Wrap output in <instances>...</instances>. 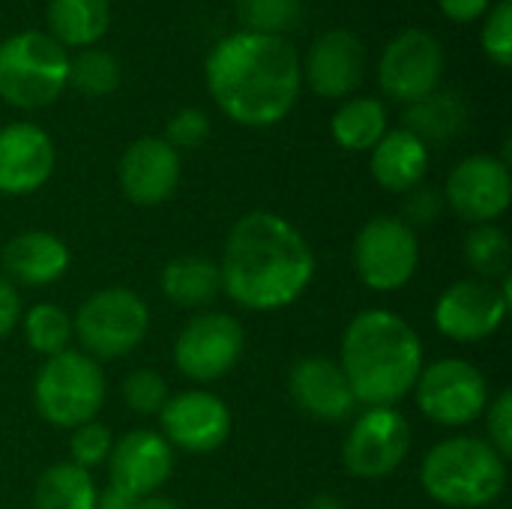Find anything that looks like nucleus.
<instances>
[{
    "label": "nucleus",
    "mask_w": 512,
    "mask_h": 509,
    "mask_svg": "<svg viewBox=\"0 0 512 509\" xmlns=\"http://www.w3.org/2000/svg\"><path fill=\"white\" fill-rule=\"evenodd\" d=\"M222 291L243 309L273 312L291 306L315 279L306 237L279 213L255 210L237 219L219 264Z\"/></svg>",
    "instance_id": "obj_1"
},
{
    "label": "nucleus",
    "mask_w": 512,
    "mask_h": 509,
    "mask_svg": "<svg viewBox=\"0 0 512 509\" xmlns=\"http://www.w3.org/2000/svg\"><path fill=\"white\" fill-rule=\"evenodd\" d=\"M207 87L216 105L243 126H273L300 96V57L282 36L240 30L207 54Z\"/></svg>",
    "instance_id": "obj_2"
},
{
    "label": "nucleus",
    "mask_w": 512,
    "mask_h": 509,
    "mask_svg": "<svg viewBox=\"0 0 512 509\" xmlns=\"http://www.w3.org/2000/svg\"><path fill=\"white\" fill-rule=\"evenodd\" d=\"M354 396L366 408L396 405L423 372V342L417 330L390 309H366L351 318L339 360Z\"/></svg>",
    "instance_id": "obj_3"
},
{
    "label": "nucleus",
    "mask_w": 512,
    "mask_h": 509,
    "mask_svg": "<svg viewBox=\"0 0 512 509\" xmlns=\"http://www.w3.org/2000/svg\"><path fill=\"white\" fill-rule=\"evenodd\" d=\"M420 483L441 507H489L507 486V459L486 438L456 435L426 453Z\"/></svg>",
    "instance_id": "obj_4"
},
{
    "label": "nucleus",
    "mask_w": 512,
    "mask_h": 509,
    "mask_svg": "<svg viewBox=\"0 0 512 509\" xmlns=\"http://www.w3.org/2000/svg\"><path fill=\"white\" fill-rule=\"evenodd\" d=\"M33 402L45 423L57 429H78L93 423L105 405V372L84 351H60L45 357L33 381Z\"/></svg>",
    "instance_id": "obj_5"
},
{
    "label": "nucleus",
    "mask_w": 512,
    "mask_h": 509,
    "mask_svg": "<svg viewBox=\"0 0 512 509\" xmlns=\"http://www.w3.org/2000/svg\"><path fill=\"white\" fill-rule=\"evenodd\" d=\"M69 84V54L39 30H21L0 42V99L15 108L51 105Z\"/></svg>",
    "instance_id": "obj_6"
},
{
    "label": "nucleus",
    "mask_w": 512,
    "mask_h": 509,
    "mask_svg": "<svg viewBox=\"0 0 512 509\" xmlns=\"http://www.w3.org/2000/svg\"><path fill=\"white\" fill-rule=\"evenodd\" d=\"M147 330V303L129 288H102L90 294L72 318L75 339L96 363L132 354L144 342Z\"/></svg>",
    "instance_id": "obj_7"
},
{
    "label": "nucleus",
    "mask_w": 512,
    "mask_h": 509,
    "mask_svg": "<svg viewBox=\"0 0 512 509\" xmlns=\"http://www.w3.org/2000/svg\"><path fill=\"white\" fill-rule=\"evenodd\" d=\"M420 267L417 231L396 216L369 219L354 240V270L369 291L390 294L405 288Z\"/></svg>",
    "instance_id": "obj_8"
},
{
    "label": "nucleus",
    "mask_w": 512,
    "mask_h": 509,
    "mask_svg": "<svg viewBox=\"0 0 512 509\" xmlns=\"http://www.w3.org/2000/svg\"><path fill=\"white\" fill-rule=\"evenodd\" d=\"M414 390L423 417L447 429L480 420L489 405L486 375L462 357H444L423 366Z\"/></svg>",
    "instance_id": "obj_9"
},
{
    "label": "nucleus",
    "mask_w": 512,
    "mask_h": 509,
    "mask_svg": "<svg viewBox=\"0 0 512 509\" xmlns=\"http://www.w3.org/2000/svg\"><path fill=\"white\" fill-rule=\"evenodd\" d=\"M408 453H411L408 420L396 408L378 405V408H366L354 420L342 447V465L357 480H384L402 468Z\"/></svg>",
    "instance_id": "obj_10"
},
{
    "label": "nucleus",
    "mask_w": 512,
    "mask_h": 509,
    "mask_svg": "<svg viewBox=\"0 0 512 509\" xmlns=\"http://www.w3.org/2000/svg\"><path fill=\"white\" fill-rule=\"evenodd\" d=\"M510 276L504 282L459 279L435 303V327L453 342H480L498 333L510 312Z\"/></svg>",
    "instance_id": "obj_11"
},
{
    "label": "nucleus",
    "mask_w": 512,
    "mask_h": 509,
    "mask_svg": "<svg viewBox=\"0 0 512 509\" xmlns=\"http://www.w3.org/2000/svg\"><path fill=\"white\" fill-rule=\"evenodd\" d=\"M243 348L246 333L237 318L225 312H201L180 330L174 342V363L189 381L210 384L240 363Z\"/></svg>",
    "instance_id": "obj_12"
},
{
    "label": "nucleus",
    "mask_w": 512,
    "mask_h": 509,
    "mask_svg": "<svg viewBox=\"0 0 512 509\" xmlns=\"http://www.w3.org/2000/svg\"><path fill=\"white\" fill-rule=\"evenodd\" d=\"M441 75H444V48L429 30L420 27L402 30L396 39H390L378 63L381 90L405 105L435 93Z\"/></svg>",
    "instance_id": "obj_13"
},
{
    "label": "nucleus",
    "mask_w": 512,
    "mask_h": 509,
    "mask_svg": "<svg viewBox=\"0 0 512 509\" xmlns=\"http://www.w3.org/2000/svg\"><path fill=\"white\" fill-rule=\"evenodd\" d=\"M444 195L450 210L471 225H489L501 219L512 201L507 159L486 156V153L462 159L450 171Z\"/></svg>",
    "instance_id": "obj_14"
},
{
    "label": "nucleus",
    "mask_w": 512,
    "mask_h": 509,
    "mask_svg": "<svg viewBox=\"0 0 512 509\" xmlns=\"http://www.w3.org/2000/svg\"><path fill=\"white\" fill-rule=\"evenodd\" d=\"M159 426L171 447L186 453H213L231 435V411L216 393L186 390L168 396L165 408L159 411Z\"/></svg>",
    "instance_id": "obj_15"
},
{
    "label": "nucleus",
    "mask_w": 512,
    "mask_h": 509,
    "mask_svg": "<svg viewBox=\"0 0 512 509\" xmlns=\"http://www.w3.org/2000/svg\"><path fill=\"white\" fill-rule=\"evenodd\" d=\"M108 471L114 486L135 498H150L174 474V447L153 429L126 432L111 447Z\"/></svg>",
    "instance_id": "obj_16"
},
{
    "label": "nucleus",
    "mask_w": 512,
    "mask_h": 509,
    "mask_svg": "<svg viewBox=\"0 0 512 509\" xmlns=\"http://www.w3.org/2000/svg\"><path fill=\"white\" fill-rule=\"evenodd\" d=\"M288 390L294 405L321 423H342L354 417L357 396L339 366V360L330 357H303L294 363L288 375Z\"/></svg>",
    "instance_id": "obj_17"
},
{
    "label": "nucleus",
    "mask_w": 512,
    "mask_h": 509,
    "mask_svg": "<svg viewBox=\"0 0 512 509\" xmlns=\"http://www.w3.org/2000/svg\"><path fill=\"white\" fill-rule=\"evenodd\" d=\"M180 153L165 138H138L120 156V189L138 207L165 204L180 183Z\"/></svg>",
    "instance_id": "obj_18"
},
{
    "label": "nucleus",
    "mask_w": 512,
    "mask_h": 509,
    "mask_svg": "<svg viewBox=\"0 0 512 509\" xmlns=\"http://www.w3.org/2000/svg\"><path fill=\"white\" fill-rule=\"evenodd\" d=\"M363 69H366L363 42L357 33L342 30V27L318 36L312 42L306 60L300 63V72H306L309 87L327 99L354 93L363 81Z\"/></svg>",
    "instance_id": "obj_19"
},
{
    "label": "nucleus",
    "mask_w": 512,
    "mask_h": 509,
    "mask_svg": "<svg viewBox=\"0 0 512 509\" xmlns=\"http://www.w3.org/2000/svg\"><path fill=\"white\" fill-rule=\"evenodd\" d=\"M54 144L33 123H9L0 129V192L30 195L54 171Z\"/></svg>",
    "instance_id": "obj_20"
},
{
    "label": "nucleus",
    "mask_w": 512,
    "mask_h": 509,
    "mask_svg": "<svg viewBox=\"0 0 512 509\" xmlns=\"http://www.w3.org/2000/svg\"><path fill=\"white\" fill-rule=\"evenodd\" d=\"M369 168L381 189L405 195L423 183L429 171V147L408 129L384 132V138L372 147Z\"/></svg>",
    "instance_id": "obj_21"
},
{
    "label": "nucleus",
    "mask_w": 512,
    "mask_h": 509,
    "mask_svg": "<svg viewBox=\"0 0 512 509\" xmlns=\"http://www.w3.org/2000/svg\"><path fill=\"white\" fill-rule=\"evenodd\" d=\"M3 267L21 285H51L69 270V249L51 231H24L6 243Z\"/></svg>",
    "instance_id": "obj_22"
},
{
    "label": "nucleus",
    "mask_w": 512,
    "mask_h": 509,
    "mask_svg": "<svg viewBox=\"0 0 512 509\" xmlns=\"http://www.w3.org/2000/svg\"><path fill=\"white\" fill-rule=\"evenodd\" d=\"M162 294L183 309H201L222 291L219 264L207 255H177L162 267Z\"/></svg>",
    "instance_id": "obj_23"
},
{
    "label": "nucleus",
    "mask_w": 512,
    "mask_h": 509,
    "mask_svg": "<svg viewBox=\"0 0 512 509\" xmlns=\"http://www.w3.org/2000/svg\"><path fill=\"white\" fill-rule=\"evenodd\" d=\"M468 126V102L453 90H435L405 111V129L417 135L423 144L429 141H453Z\"/></svg>",
    "instance_id": "obj_24"
},
{
    "label": "nucleus",
    "mask_w": 512,
    "mask_h": 509,
    "mask_svg": "<svg viewBox=\"0 0 512 509\" xmlns=\"http://www.w3.org/2000/svg\"><path fill=\"white\" fill-rule=\"evenodd\" d=\"M111 24L108 0H48V27L60 45H90Z\"/></svg>",
    "instance_id": "obj_25"
},
{
    "label": "nucleus",
    "mask_w": 512,
    "mask_h": 509,
    "mask_svg": "<svg viewBox=\"0 0 512 509\" xmlns=\"http://www.w3.org/2000/svg\"><path fill=\"white\" fill-rule=\"evenodd\" d=\"M96 483L90 471L57 462L42 471L33 489V507L36 509H96Z\"/></svg>",
    "instance_id": "obj_26"
},
{
    "label": "nucleus",
    "mask_w": 512,
    "mask_h": 509,
    "mask_svg": "<svg viewBox=\"0 0 512 509\" xmlns=\"http://www.w3.org/2000/svg\"><path fill=\"white\" fill-rule=\"evenodd\" d=\"M333 141L345 150H372L387 132V108L372 96L348 99L330 123Z\"/></svg>",
    "instance_id": "obj_27"
},
{
    "label": "nucleus",
    "mask_w": 512,
    "mask_h": 509,
    "mask_svg": "<svg viewBox=\"0 0 512 509\" xmlns=\"http://www.w3.org/2000/svg\"><path fill=\"white\" fill-rule=\"evenodd\" d=\"M465 261L477 273V279L486 282H504L510 276L512 246L504 228L495 222L489 225H471L465 237Z\"/></svg>",
    "instance_id": "obj_28"
},
{
    "label": "nucleus",
    "mask_w": 512,
    "mask_h": 509,
    "mask_svg": "<svg viewBox=\"0 0 512 509\" xmlns=\"http://www.w3.org/2000/svg\"><path fill=\"white\" fill-rule=\"evenodd\" d=\"M21 327H24L27 348L42 357H54L66 351L75 336L72 318L57 303H36L27 312H21Z\"/></svg>",
    "instance_id": "obj_29"
},
{
    "label": "nucleus",
    "mask_w": 512,
    "mask_h": 509,
    "mask_svg": "<svg viewBox=\"0 0 512 509\" xmlns=\"http://www.w3.org/2000/svg\"><path fill=\"white\" fill-rule=\"evenodd\" d=\"M69 84L84 96H108L120 84V63L111 51L87 48L69 60Z\"/></svg>",
    "instance_id": "obj_30"
},
{
    "label": "nucleus",
    "mask_w": 512,
    "mask_h": 509,
    "mask_svg": "<svg viewBox=\"0 0 512 509\" xmlns=\"http://www.w3.org/2000/svg\"><path fill=\"white\" fill-rule=\"evenodd\" d=\"M237 9L246 30L267 36H282L303 18V0H237Z\"/></svg>",
    "instance_id": "obj_31"
},
{
    "label": "nucleus",
    "mask_w": 512,
    "mask_h": 509,
    "mask_svg": "<svg viewBox=\"0 0 512 509\" xmlns=\"http://www.w3.org/2000/svg\"><path fill=\"white\" fill-rule=\"evenodd\" d=\"M123 402L129 411H135L138 417H159V411L168 402V384L159 372L153 369H135L123 378Z\"/></svg>",
    "instance_id": "obj_32"
},
{
    "label": "nucleus",
    "mask_w": 512,
    "mask_h": 509,
    "mask_svg": "<svg viewBox=\"0 0 512 509\" xmlns=\"http://www.w3.org/2000/svg\"><path fill=\"white\" fill-rule=\"evenodd\" d=\"M111 447H114V435L108 426L102 423H84L78 429H72L69 435V462L90 471V468H99L108 462L111 456Z\"/></svg>",
    "instance_id": "obj_33"
},
{
    "label": "nucleus",
    "mask_w": 512,
    "mask_h": 509,
    "mask_svg": "<svg viewBox=\"0 0 512 509\" xmlns=\"http://www.w3.org/2000/svg\"><path fill=\"white\" fill-rule=\"evenodd\" d=\"M483 48L498 66L512 60V0H501L483 24Z\"/></svg>",
    "instance_id": "obj_34"
},
{
    "label": "nucleus",
    "mask_w": 512,
    "mask_h": 509,
    "mask_svg": "<svg viewBox=\"0 0 512 509\" xmlns=\"http://www.w3.org/2000/svg\"><path fill=\"white\" fill-rule=\"evenodd\" d=\"M210 135V117L201 108H183L168 120L165 129V141L174 150H192L198 144H204Z\"/></svg>",
    "instance_id": "obj_35"
},
{
    "label": "nucleus",
    "mask_w": 512,
    "mask_h": 509,
    "mask_svg": "<svg viewBox=\"0 0 512 509\" xmlns=\"http://www.w3.org/2000/svg\"><path fill=\"white\" fill-rule=\"evenodd\" d=\"M489 411V444L504 456H512V393L510 390H501L495 396V402L486 405Z\"/></svg>",
    "instance_id": "obj_36"
},
{
    "label": "nucleus",
    "mask_w": 512,
    "mask_h": 509,
    "mask_svg": "<svg viewBox=\"0 0 512 509\" xmlns=\"http://www.w3.org/2000/svg\"><path fill=\"white\" fill-rule=\"evenodd\" d=\"M438 213H441V198H438V192L435 189H423V186H417V189H411V192H405V225H429V222H435L438 219Z\"/></svg>",
    "instance_id": "obj_37"
},
{
    "label": "nucleus",
    "mask_w": 512,
    "mask_h": 509,
    "mask_svg": "<svg viewBox=\"0 0 512 509\" xmlns=\"http://www.w3.org/2000/svg\"><path fill=\"white\" fill-rule=\"evenodd\" d=\"M18 321H21V300H18V291L12 288L9 279L0 276V342L15 330Z\"/></svg>",
    "instance_id": "obj_38"
},
{
    "label": "nucleus",
    "mask_w": 512,
    "mask_h": 509,
    "mask_svg": "<svg viewBox=\"0 0 512 509\" xmlns=\"http://www.w3.org/2000/svg\"><path fill=\"white\" fill-rule=\"evenodd\" d=\"M444 15L450 21H459V24H468V21H477L480 15H486L489 9V0H438Z\"/></svg>",
    "instance_id": "obj_39"
},
{
    "label": "nucleus",
    "mask_w": 512,
    "mask_h": 509,
    "mask_svg": "<svg viewBox=\"0 0 512 509\" xmlns=\"http://www.w3.org/2000/svg\"><path fill=\"white\" fill-rule=\"evenodd\" d=\"M138 501H141V498H135V495H129L126 489H120V486L111 483L105 492L96 495V509H135L138 507Z\"/></svg>",
    "instance_id": "obj_40"
},
{
    "label": "nucleus",
    "mask_w": 512,
    "mask_h": 509,
    "mask_svg": "<svg viewBox=\"0 0 512 509\" xmlns=\"http://www.w3.org/2000/svg\"><path fill=\"white\" fill-rule=\"evenodd\" d=\"M306 509H345V504L336 495H315Z\"/></svg>",
    "instance_id": "obj_41"
},
{
    "label": "nucleus",
    "mask_w": 512,
    "mask_h": 509,
    "mask_svg": "<svg viewBox=\"0 0 512 509\" xmlns=\"http://www.w3.org/2000/svg\"><path fill=\"white\" fill-rule=\"evenodd\" d=\"M135 509H180V507H177L174 501H168V498H156V495H150V498H141Z\"/></svg>",
    "instance_id": "obj_42"
}]
</instances>
